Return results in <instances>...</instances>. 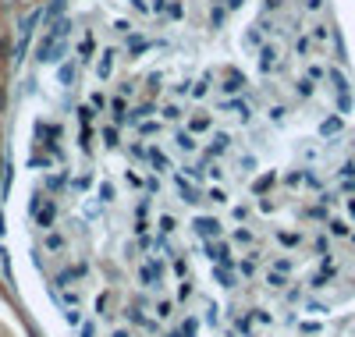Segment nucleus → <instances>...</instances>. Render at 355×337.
I'll return each instance as SVG.
<instances>
[{"label":"nucleus","mask_w":355,"mask_h":337,"mask_svg":"<svg viewBox=\"0 0 355 337\" xmlns=\"http://www.w3.org/2000/svg\"><path fill=\"white\" fill-rule=\"evenodd\" d=\"M7 125V32H4V0H0V149Z\"/></svg>","instance_id":"1"},{"label":"nucleus","mask_w":355,"mask_h":337,"mask_svg":"<svg viewBox=\"0 0 355 337\" xmlns=\"http://www.w3.org/2000/svg\"><path fill=\"white\" fill-rule=\"evenodd\" d=\"M4 4H36V0H4Z\"/></svg>","instance_id":"2"}]
</instances>
